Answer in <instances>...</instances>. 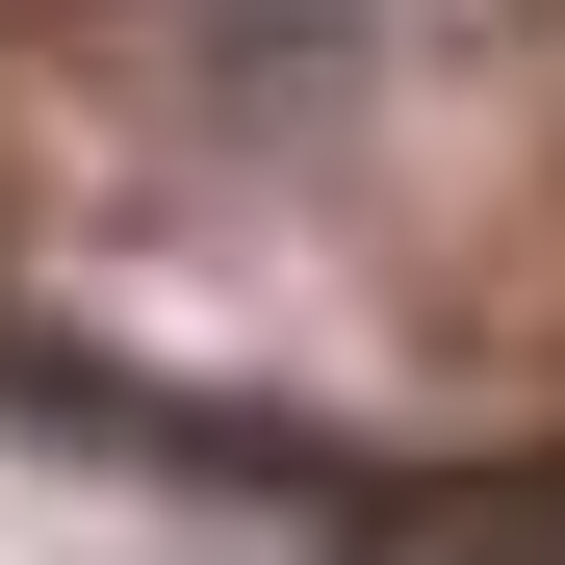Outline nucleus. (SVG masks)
Masks as SVG:
<instances>
[{
  "label": "nucleus",
  "instance_id": "obj_1",
  "mask_svg": "<svg viewBox=\"0 0 565 565\" xmlns=\"http://www.w3.org/2000/svg\"><path fill=\"white\" fill-rule=\"evenodd\" d=\"M386 565H565V462H540V489H437Z\"/></svg>",
  "mask_w": 565,
  "mask_h": 565
}]
</instances>
